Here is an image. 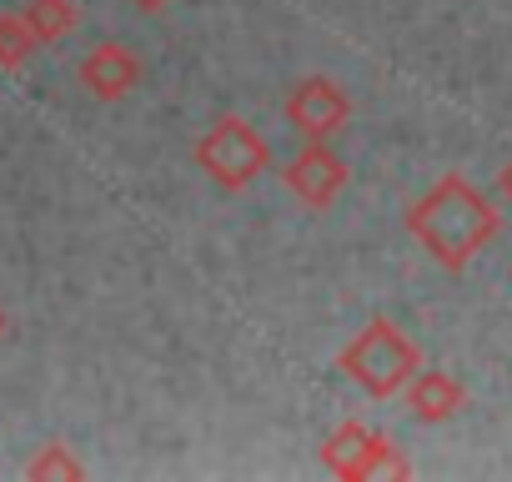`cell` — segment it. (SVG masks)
Wrapping results in <instances>:
<instances>
[{"mask_svg": "<svg viewBox=\"0 0 512 482\" xmlns=\"http://www.w3.org/2000/svg\"><path fill=\"white\" fill-rule=\"evenodd\" d=\"M282 181H287V191H292L302 206L327 211V206L342 196V186H347V166H342V156H337L327 141H307V146L292 156V166H282Z\"/></svg>", "mask_w": 512, "mask_h": 482, "instance_id": "6", "label": "cell"}, {"mask_svg": "<svg viewBox=\"0 0 512 482\" xmlns=\"http://www.w3.org/2000/svg\"><path fill=\"white\" fill-rule=\"evenodd\" d=\"M497 191H502V201L512 206V161H507V166L497 171Z\"/></svg>", "mask_w": 512, "mask_h": 482, "instance_id": "12", "label": "cell"}, {"mask_svg": "<svg viewBox=\"0 0 512 482\" xmlns=\"http://www.w3.org/2000/svg\"><path fill=\"white\" fill-rule=\"evenodd\" d=\"M21 16H26V26L36 31L41 46H56V41H66V36L81 26L76 0H26Z\"/></svg>", "mask_w": 512, "mask_h": 482, "instance_id": "9", "label": "cell"}, {"mask_svg": "<svg viewBox=\"0 0 512 482\" xmlns=\"http://www.w3.org/2000/svg\"><path fill=\"white\" fill-rule=\"evenodd\" d=\"M322 467L342 482H372V477H412V462L392 447V437L362 427V422H342L332 427V437L322 442Z\"/></svg>", "mask_w": 512, "mask_h": 482, "instance_id": "4", "label": "cell"}, {"mask_svg": "<svg viewBox=\"0 0 512 482\" xmlns=\"http://www.w3.org/2000/svg\"><path fill=\"white\" fill-rule=\"evenodd\" d=\"M41 51V41H36V31L26 26V16L21 11H11V16H0V71H26L31 66V56Z\"/></svg>", "mask_w": 512, "mask_h": 482, "instance_id": "10", "label": "cell"}, {"mask_svg": "<svg viewBox=\"0 0 512 482\" xmlns=\"http://www.w3.org/2000/svg\"><path fill=\"white\" fill-rule=\"evenodd\" d=\"M191 156H196V166H201L221 191H246L256 176L272 166L267 136L256 131L251 121H241V116H221V121L196 141Z\"/></svg>", "mask_w": 512, "mask_h": 482, "instance_id": "3", "label": "cell"}, {"mask_svg": "<svg viewBox=\"0 0 512 482\" xmlns=\"http://www.w3.org/2000/svg\"><path fill=\"white\" fill-rule=\"evenodd\" d=\"M407 407L417 422H447L467 407V387L447 372V367H417V377L407 382Z\"/></svg>", "mask_w": 512, "mask_h": 482, "instance_id": "8", "label": "cell"}, {"mask_svg": "<svg viewBox=\"0 0 512 482\" xmlns=\"http://www.w3.org/2000/svg\"><path fill=\"white\" fill-rule=\"evenodd\" d=\"M497 226H502V216L487 201V191H477L457 171H447L437 186H427L407 206V231L442 272H467L472 257L497 236Z\"/></svg>", "mask_w": 512, "mask_h": 482, "instance_id": "1", "label": "cell"}, {"mask_svg": "<svg viewBox=\"0 0 512 482\" xmlns=\"http://www.w3.org/2000/svg\"><path fill=\"white\" fill-rule=\"evenodd\" d=\"M131 6H136V11H166L171 0H131Z\"/></svg>", "mask_w": 512, "mask_h": 482, "instance_id": "13", "label": "cell"}, {"mask_svg": "<svg viewBox=\"0 0 512 482\" xmlns=\"http://www.w3.org/2000/svg\"><path fill=\"white\" fill-rule=\"evenodd\" d=\"M337 367H342L367 397H397V392H407V382L417 377L422 352H417V342H412L397 322L372 317V322L342 347Z\"/></svg>", "mask_w": 512, "mask_h": 482, "instance_id": "2", "label": "cell"}, {"mask_svg": "<svg viewBox=\"0 0 512 482\" xmlns=\"http://www.w3.org/2000/svg\"><path fill=\"white\" fill-rule=\"evenodd\" d=\"M287 121H292L307 141H332V136L352 121V101H347V91H342L337 81L307 76V81H297L292 96H287Z\"/></svg>", "mask_w": 512, "mask_h": 482, "instance_id": "5", "label": "cell"}, {"mask_svg": "<svg viewBox=\"0 0 512 482\" xmlns=\"http://www.w3.org/2000/svg\"><path fill=\"white\" fill-rule=\"evenodd\" d=\"M31 482H81L86 477V467H81V457H71V447L66 442H46L26 467H21Z\"/></svg>", "mask_w": 512, "mask_h": 482, "instance_id": "11", "label": "cell"}, {"mask_svg": "<svg viewBox=\"0 0 512 482\" xmlns=\"http://www.w3.org/2000/svg\"><path fill=\"white\" fill-rule=\"evenodd\" d=\"M81 86L96 96V101H121V96H131L136 86H141V61H136V51L131 46H121V41H101V46H91L86 56H81Z\"/></svg>", "mask_w": 512, "mask_h": 482, "instance_id": "7", "label": "cell"}, {"mask_svg": "<svg viewBox=\"0 0 512 482\" xmlns=\"http://www.w3.org/2000/svg\"><path fill=\"white\" fill-rule=\"evenodd\" d=\"M0 337H6V307H0Z\"/></svg>", "mask_w": 512, "mask_h": 482, "instance_id": "14", "label": "cell"}]
</instances>
